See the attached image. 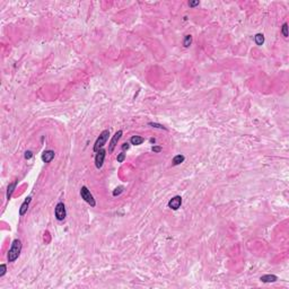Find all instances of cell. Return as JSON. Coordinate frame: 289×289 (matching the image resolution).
<instances>
[{"mask_svg":"<svg viewBox=\"0 0 289 289\" xmlns=\"http://www.w3.org/2000/svg\"><path fill=\"white\" fill-rule=\"evenodd\" d=\"M22 242H20V239H14V242H13V244H11V247L9 248V252H8V262H14V261H16L18 257H19V255H20V252H22Z\"/></svg>","mask_w":289,"mask_h":289,"instance_id":"6da1fadb","label":"cell"},{"mask_svg":"<svg viewBox=\"0 0 289 289\" xmlns=\"http://www.w3.org/2000/svg\"><path fill=\"white\" fill-rule=\"evenodd\" d=\"M109 136H110V130H103L102 132H101V135L98 136V138L96 139V141H95V144H94V152L95 153H97L100 149H102L103 147H104V144H106V141L109 140Z\"/></svg>","mask_w":289,"mask_h":289,"instance_id":"7a4b0ae2","label":"cell"},{"mask_svg":"<svg viewBox=\"0 0 289 289\" xmlns=\"http://www.w3.org/2000/svg\"><path fill=\"white\" fill-rule=\"evenodd\" d=\"M80 196H81L90 207H95V206H96V201H95L93 194L90 193V191L88 190V187H81V189H80Z\"/></svg>","mask_w":289,"mask_h":289,"instance_id":"3957f363","label":"cell"},{"mask_svg":"<svg viewBox=\"0 0 289 289\" xmlns=\"http://www.w3.org/2000/svg\"><path fill=\"white\" fill-rule=\"evenodd\" d=\"M54 215H55V218L57 220L63 221L67 217V211H66V207L63 202H59V203L55 206V210H54Z\"/></svg>","mask_w":289,"mask_h":289,"instance_id":"277c9868","label":"cell"},{"mask_svg":"<svg viewBox=\"0 0 289 289\" xmlns=\"http://www.w3.org/2000/svg\"><path fill=\"white\" fill-rule=\"evenodd\" d=\"M105 156H106V150L105 149H100L96 156H95V166L96 168H102L103 164H104V159H105Z\"/></svg>","mask_w":289,"mask_h":289,"instance_id":"5b68a950","label":"cell"},{"mask_svg":"<svg viewBox=\"0 0 289 289\" xmlns=\"http://www.w3.org/2000/svg\"><path fill=\"white\" fill-rule=\"evenodd\" d=\"M122 130H119V131H116L115 132V135L112 137V139H111V142H110V146H109V153H112L113 150H114V148L116 147V144L119 142V140L121 139V137H122Z\"/></svg>","mask_w":289,"mask_h":289,"instance_id":"8992f818","label":"cell"},{"mask_svg":"<svg viewBox=\"0 0 289 289\" xmlns=\"http://www.w3.org/2000/svg\"><path fill=\"white\" fill-rule=\"evenodd\" d=\"M181 204H182V198L180 196H175L168 201V208L173 210H177L181 207Z\"/></svg>","mask_w":289,"mask_h":289,"instance_id":"52a82bcc","label":"cell"},{"mask_svg":"<svg viewBox=\"0 0 289 289\" xmlns=\"http://www.w3.org/2000/svg\"><path fill=\"white\" fill-rule=\"evenodd\" d=\"M31 201H32V196H27L25 200H24V202L20 204V208H19V215L20 216H24L27 213Z\"/></svg>","mask_w":289,"mask_h":289,"instance_id":"ba28073f","label":"cell"},{"mask_svg":"<svg viewBox=\"0 0 289 289\" xmlns=\"http://www.w3.org/2000/svg\"><path fill=\"white\" fill-rule=\"evenodd\" d=\"M54 156H55V154H54L53 150H44L42 154V161L44 163H46V164H49V163L52 162Z\"/></svg>","mask_w":289,"mask_h":289,"instance_id":"9c48e42d","label":"cell"},{"mask_svg":"<svg viewBox=\"0 0 289 289\" xmlns=\"http://www.w3.org/2000/svg\"><path fill=\"white\" fill-rule=\"evenodd\" d=\"M260 280L264 283H270V282H276L278 280V277L274 274H264L260 278Z\"/></svg>","mask_w":289,"mask_h":289,"instance_id":"30bf717a","label":"cell"},{"mask_svg":"<svg viewBox=\"0 0 289 289\" xmlns=\"http://www.w3.org/2000/svg\"><path fill=\"white\" fill-rule=\"evenodd\" d=\"M16 185H17V181H14L13 183H10L8 185V187H7V194H6L7 200H10V198H11L14 191H15V189H16Z\"/></svg>","mask_w":289,"mask_h":289,"instance_id":"8fae6325","label":"cell"},{"mask_svg":"<svg viewBox=\"0 0 289 289\" xmlns=\"http://www.w3.org/2000/svg\"><path fill=\"white\" fill-rule=\"evenodd\" d=\"M144 141V139L140 136H132L131 137V139H130V144H135V146H139V144H142Z\"/></svg>","mask_w":289,"mask_h":289,"instance_id":"7c38bea8","label":"cell"},{"mask_svg":"<svg viewBox=\"0 0 289 289\" xmlns=\"http://www.w3.org/2000/svg\"><path fill=\"white\" fill-rule=\"evenodd\" d=\"M184 159H185V157L183 156V155H176V156H174V158H173V161H172V163H173V165L174 166H176V165H180V164H182V163L184 162Z\"/></svg>","mask_w":289,"mask_h":289,"instance_id":"4fadbf2b","label":"cell"},{"mask_svg":"<svg viewBox=\"0 0 289 289\" xmlns=\"http://www.w3.org/2000/svg\"><path fill=\"white\" fill-rule=\"evenodd\" d=\"M254 41L256 43V45H262L264 43V35L261 34V33H257L254 36Z\"/></svg>","mask_w":289,"mask_h":289,"instance_id":"5bb4252c","label":"cell"},{"mask_svg":"<svg viewBox=\"0 0 289 289\" xmlns=\"http://www.w3.org/2000/svg\"><path fill=\"white\" fill-rule=\"evenodd\" d=\"M192 44V36L191 35H185L184 40H183V45L184 48H189Z\"/></svg>","mask_w":289,"mask_h":289,"instance_id":"9a60e30c","label":"cell"},{"mask_svg":"<svg viewBox=\"0 0 289 289\" xmlns=\"http://www.w3.org/2000/svg\"><path fill=\"white\" fill-rule=\"evenodd\" d=\"M281 33L283 35V37H288V24H287V23H285V24L282 25Z\"/></svg>","mask_w":289,"mask_h":289,"instance_id":"2e32d148","label":"cell"},{"mask_svg":"<svg viewBox=\"0 0 289 289\" xmlns=\"http://www.w3.org/2000/svg\"><path fill=\"white\" fill-rule=\"evenodd\" d=\"M6 272H7V267H6V264H1V265H0V278L4 277V276L6 274Z\"/></svg>","mask_w":289,"mask_h":289,"instance_id":"e0dca14e","label":"cell"},{"mask_svg":"<svg viewBox=\"0 0 289 289\" xmlns=\"http://www.w3.org/2000/svg\"><path fill=\"white\" fill-rule=\"evenodd\" d=\"M148 126H152L153 128H158V129H163V130H167L166 128L162 126V124H158V123H156V122H149L148 123Z\"/></svg>","mask_w":289,"mask_h":289,"instance_id":"ac0fdd59","label":"cell"},{"mask_svg":"<svg viewBox=\"0 0 289 289\" xmlns=\"http://www.w3.org/2000/svg\"><path fill=\"white\" fill-rule=\"evenodd\" d=\"M122 192H123V187H118L114 191H113V196H120Z\"/></svg>","mask_w":289,"mask_h":289,"instance_id":"d6986e66","label":"cell"},{"mask_svg":"<svg viewBox=\"0 0 289 289\" xmlns=\"http://www.w3.org/2000/svg\"><path fill=\"white\" fill-rule=\"evenodd\" d=\"M124 159H126V154L122 152V153H120L119 155H118L116 161H118V163H123L124 162Z\"/></svg>","mask_w":289,"mask_h":289,"instance_id":"ffe728a7","label":"cell"},{"mask_svg":"<svg viewBox=\"0 0 289 289\" xmlns=\"http://www.w3.org/2000/svg\"><path fill=\"white\" fill-rule=\"evenodd\" d=\"M152 150H153L154 153L158 154V153H161V152H162L163 148L161 147V146H153V147H152Z\"/></svg>","mask_w":289,"mask_h":289,"instance_id":"44dd1931","label":"cell"},{"mask_svg":"<svg viewBox=\"0 0 289 289\" xmlns=\"http://www.w3.org/2000/svg\"><path fill=\"white\" fill-rule=\"evenodd\" d=\"M33 157V153L31 152V150H27V152H25V158L26 159H31Z\"/></svg>","mask_w":289,"mask_h":289,"instance_id":"7402d4cb","label":"cell"},{"mask_svg":"<svg viewBox=\"0 0 289 289\" xmlns=\"http://www.w3.org/2000/svg\"><path fill=\"white\" fill-rule=\"evenodd\" d=\"M199 4H200V2H199L198 0H196V1H190V2H189V6H190L191 8H193V7H196V6H199Z\"/></svg>","mask_w":289,"mask_h":289,"instance_id":"603a6c76","label":"cell"},{"mask_svg":"<svg viewBox=\"0 0 289 289\" xmlns=\"http://www.w3.org/2000/svg\"><path fill=\"white\" fill-rule=\"evenodd\" d=\"M130 148V144H129V142H124V144H122V150L124 152V150H128Z\"/></svg>","mask_w":289,"mask_h":289,"instance_id":"cb8c5ba5","label":"cell"},{"mask_svg":"<svg viewBox=\"0 0 289 289\" xmlns=\"http://www.w3.org/2000/svg\"><path fill=\"white\" fill-rule=\"evenodd\" d=\"M150 142H152V144H155V142H156V139H155V138H150Z\"/></svg>","mask_w":289,"mask_h":289,"instance_id":"d4e9b609","label":"cell"}]
</instances>
